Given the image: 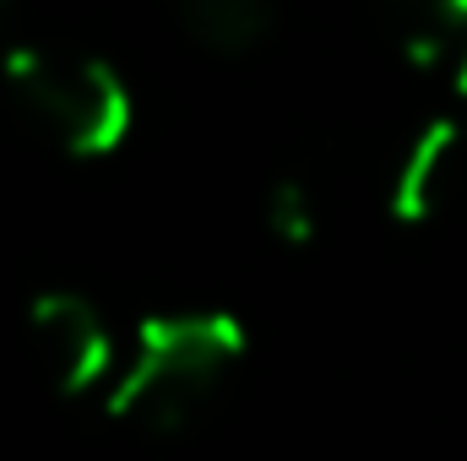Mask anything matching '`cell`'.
<instances>
[{"label":"cell","mask_w":467,"mask_h":461,"mask_svg":"<svg viewBox=\"0 0 467 461\" xmlns=\"http://www.w3.org/2000/svg\"><path fill=\"white\" fill-rule=\"evenodd\" d=\"M457 104H462V125H467V49L457 55Z\"/></svg>","instance_id":"9c48e42d"},{"label":"cell","mask_w":467,"mask_h":461,"mask_svg":"<svg viewBox=\"0 0 467 461\" xmlns=\"http://www.w3.org/2000/svg\"><path fill=\"white\" fill-rule=\"evenodd\" d=\"M11 22H16V0H0V49H11Z\"/></svg>","instance_id":"ba28073f"},{"label":"cell","mask_w":467,"mask_h":461,"mask_svg":"<svg viewBox=\"0 0 467 461\" xmlns=\"http://www.w3.org/2000/svg\"><path fill=\"white\" fill-rule=\"evenodd\" d=\"M380 16L402 60L419 71L467 49V0H380Z\"/></svg>","instance_id":"5b68a950"},{"label":"cell","mask_w":467,"mask_h":461,"mask_svg":"<svg viewBox=\"0 0 467 461\" xmlns=\"http://www.w3.org/2000/svg\"><path fill=\"white\" fill-rule=\"evenodd\" d=\"M244 347L250 332L229 310L147 315L136 326L130 358L104 391V413L141 435H174L218 396V385L239 369Z\"/></svg>","instance_id":"6da1fadb"},{"label":"cell","mask_w":467,"mask_h":461,"mask_svg":"<svg viewBox=\"0 0 467 461\" xmlns=\"http://www.w3.org/2000/svg\"><path fill=\"white\" fill-rule=\"evenodd\" d=\"M0 77L11 98L71 158H109L130 136V119H136L130 87L99 55L44 49V44L16 38L11 49H0Z\"/></svg>","instance_id":"7a4b0ae2"},{"label":"cell","mask_w":467,"mask_h":461,"mask_svg":"<svg viewBox=\"0 0 467 461\" xmlns=\"http://www.w3.org/2000/svg\"><path fill=\"white\" fill-rule=\"evenodd\" d=\"M266 233L288 250H305L321 233V207H316V190L305 179H277L266 190Z\"/></svg>","instance_id":"52a82bcc"},{"label":"cell","mask_w":467,"mask_h":461,"mask_svg":"<svg viewBox=\"0 0 467 461\" xmlns=\"http://www.w3.org/2000/svg\"><path fill=\"white\" fill-rule=\"evenodd\" d=\"M27 343H33V358H38L44 380L60 396H88L99 385L109 391V380L119 369L109 321L99 315L93 299H82L71 288L33 293V304H27Z\"/></svg>","instance_id":"3957f363"},{"label":"cell","mask_w":467,"mask_h":461,"mask_svg":"<svg viewBox=\"0 0 467 461\" xmlns=\"http://www.w3.org/2000/svg\"><path fill=\"white\" fill-rule=\"evenodd\" d=\"M180 27L213 49V55H244L272 27V0H174Z\"/></svg>","instance_id":"8992f818"},{"label":"cell","mask_w":467,"mask_h":461,"mask_svg":"<svg viewBox=\"0 0 467 461\" xmlns=\"http://www.w3.org/2000/svg\"><path fill=\"white\" fill-rule=\"evenodd\" d=\"M462 179H467V125L435 115L408 136V147L391 169V185H386V207L408 229L435 223L457 201Z\"/></svg>","instance_id":"277c9868"}]
</instances>
